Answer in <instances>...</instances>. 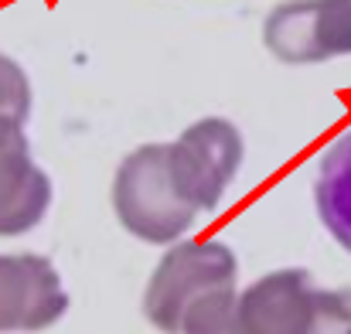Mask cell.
<instances>
[{
	"mask_svg": "<svg viewBox=\"0 0 351 334\" xmlns=\"http://www.w3.org/2000/svg\"><path fill=\"white\" fill-rule=\"evenodd\" d=\"M65 311L69 294L51 259L34 252L0 256V334L48 331Z\"/></svg>",
	"mask_w": 351,
	"mask_h": 334,
	"instance_id": "6da1fadb",
	"label": "cell"
},
{
	"mask_svg": "<svg viewBox=\"0 0 351 334\" xmlns=\"http://www.w3.org/2000/svg\"><path fill=\"white\" fill-rule=\"evenodd\" d=\"M51 205V178L31 160L21 119L0 116V235H24Z\"/></svg>",
	"mask_w": 351,
	"mask_h": 334,
	"instance_id": "7a4b0ae2",
	"label": "cell"
},
{
	"mask_svg": "<svg viewBox=\"0 0 351 334\" xmlns=\"http://www.w3.org/2000/svg\"><path fill=\"white\" fill-rule=\"evenodd\" d=\"M314 202L324 228L351 252V130H345L321 157Z\"/></svg>",
	"mask_w": 351,
	"mask_h": 334,
	"instance_id": "3957f363",
	"label": "cell"
},
{
	"mask_svg": "<svg viewBox=\"0 0 351 334\" xmlns=\"http://www.w3.org/2000/svg\"><path fill=\"white\" fill-rule=\"evenodd\" d=\"M0 116H10V119H24V116H27V89H24V79H21L7 62H0Z\"/></svg>",
	"mask_w": 351,
	"mask_h": 334,
	"instance_id": "277c9868",
	"label": "cell"
}]
</instances>
